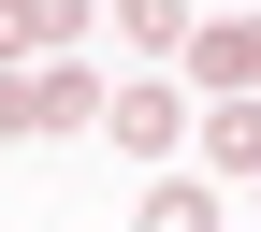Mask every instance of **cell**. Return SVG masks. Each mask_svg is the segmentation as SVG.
Returning <instances> with one entry per match:
<instances>
[{"instance_id": "obj_1", "label": "cell", "mask_w": 261, "mask_h": 232, "mask_svg": "<svg viewBox=\"0 0 261 232\" xmlns=\"http://www.w3.org/2000/svg\"><path fill=\"white\" fill-rule=\"evenodd\" d=\"M189 73L218 102H261V15H189Z\"/></svg>"}, {"instance_id": "obj_2", "label": "cell", "mask_w": 261, "mask_h": 232, "mask_svg": "<svg viewBox=\"0 0 261 232\" xmlns=\"http://www.w3.org/2000/svg\"><path fill=\"white\" fill-rule=\"evenodd\" d=\"M102 116V73H87V58H44V73H29V131H87Z\"/></svg>"}, {"instance_id": "obj_3", "label": "cell", "mask_w": 261, "mask_h": 232, "mask_svg": "<svg viewBox=\"0 0 261 232\" xmlns=\"http://www.w3.org/2000/svg\"><path fill=\"white\" fill-rule=\"evenodd\" d=\"M73 15H87V0H0V73L44 58V44H73Z\"/></svg>"}, {"instance_id": "obj_4", "label": "cell", "mask_w": 261, "mask_h": 232, "mask_svg": "<svg viewBox=\"0 0 261 232\" xmlns=\"http://www.w3.org/2000/svg\"><path fill=\"white\" fill-rule=\"evenodd\" d=\"M203 174H261V102H218L203 116Z\"/></svg>"}, {"instance_id": "obj_5", "label": "cell", "mask_w": 261, "mask_h": 232, "mask_svg": "<svg viewBox=\"0 0 261 232\" xmlns=\"http://www.w3.org/2000/svg\"><path fill=\"white\" fill-rule=\"evenodd\" d=\"M102 116H116V145H174V131H189V116H174V87H116Z\"/></svg>"}, {"instance_id": "obj_6", "label": "cell", "mask_w": 261, "mask_h": 232, "mask_svg": "<svg viewBox=\"0 0 261 232\" xmlns=\"http://www.w3.org/2000/svg\"><path fill=\"white\" fill-rule=\"evenodd\" d=\"M145 232H218V189H203V174H174V189L145 203Z\"/></svg>"}, {"instance_id": "obj_7", "label": "cell", "mask_w": 261, "mask_h": 232, "mask_svg": "<svg viewBox=\"0 0 261 232\" xmlns=\"http://www.w3.org/2000/svg\"><path fill=\"white\" fill-rule=\"evenodd\" d=\"M116 29H130V44H174V58H189V0H116Z\"/></svg>"}]
</instances>
